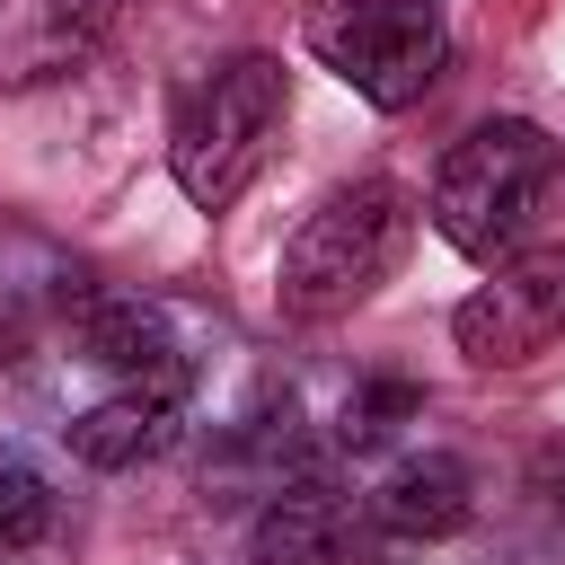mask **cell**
I'll use <instances>...</instances> for the list:
<instances>
[{
  "instance_id": "6",
  "label": "cell",
  "mask_w": 565,
  "mask_h": 565,
  "mask_svg": "<svg viewBox=\"0 0 565 565\" xmlns=\"http://www.w3.org/2000/svg\"><path fill=\"white\" fill-rule=\"evenodd\" d=\"M247 565H388V530L353 494L291 486L247 521Z\"/></svg>"
},
{
  "instance_id": "9",
  "label": "cell",
  "mask_w": 565,
  "mask_h": 565,
  "mask_svg": "<svg viewBox=\"0 0 565 565\" xmlns=\"http://www.w3.org/2000/svg\"><path fill=\"white\" fill-rule=\"evenodd\" d=\"M79 344H88V362H106V371H124V380H150V371L177 362V353H168V327H159L141 300H115V291H88V300H79Z\"/></svg>"
},
{
  "instance_id": "12",
  "label": "cell",
  "mask_w": 565,
  "mask_h": 565,
  "mask_svg": "<svg viewBox=\"0 0 565 565\" xmlns=\"http://www.w3.org/2000/svg\"><path fill=\"white\" fill-rule=\"evenodd\" d=\"M35 18H44L53 35H71V44H88V35H106V26L124 18V0H35Z\"/></svg>"
},
{
  "instance_id": "7",
  "label": "cell",
  "mask_w": 565,
  "mask_h": 565,
  "mask_svg": "<svg viewBox=\"0 0 565 565\" xmlns=\"http://www.w3.org/2000/svg\"><path fill=\"white\" fill-rule=\"evenodd\" d=\"M177 415H185V371L168 362V371H150V380H124L115 397H97L88 415H71V459H88V468H132V459H150V450H168L177 441Z\"/></svg>"
},
{
  "instance_id": "11",
  "label": "cell",
  "mask_w": 565,
  "mask_h": 565,
  "mask_svg": "<svg viewBox=\"0 0 565 565\" xmlns=\"http://www.w3.org/2000/svg\"><path fill=\"white\" fill-rule=\"evenodd\" d=\"M415 415V388L406 380H380V388H362L353 406H344V424H335V441H353V450H371V441H388L397 424Z\"/></svg>"
},
{
  "instance_id": "1",
  "label": "cell",
  "mask_w": 565,
  "mask_h": 565,
  "mask_svg": "<svg viewBox=\"0 0 565 565\" xmlns=\"http://www.w3.org/2000/svg\"><path fill=\"white\" fill-rule=\"evenodd\" d=\"M415 238V194L397 177H353L335 185L291 238H282V265H274V300L291 318H344L353 300H371L397 256Z\"/></svg>"
},
{
  "instance_id": "4",
  "label": "cell",
  "mask_w": 565,
  "mask_h": 565,
  "mask_svg": "<svg viewBox=\"0 0 565 565\" xmlns=\"http://www.w3.org/2000/svg\"><path fill=\"white\" fill-rule=\"evenodd\" d=\"M309 53L371 106H415L441 79V0H318L309 9Z\"/></svg>"
},
{
  "instance_id": "2",
  "label": "cell",
  "mask_w": 565,
  "mask_h": 565,
  "mask_svg": "<svg viewBox=\"0 0 565 565\" xmlns=\"http://www.w3.org/2000/svg\"><path fill=\"white\" fill-rule=\"evenodd\" d=\"M282 106H291V88H282L274 53H230V62L194 71L177 88V115H168V177L185 185V203L221 212L265 168L274 132H282Z\"/></svg>"
},
{
  "instance_id": "3",
  "label": "cell",
  "mask_w": 565,
  "mask_h": 565,
  "mask_svg": "<svg viewBox=\"0 0 565 565\" xmlns=\"http://www.w3.org/2000/svg\"><path fill=\"white\" fill-rule=\"evenodd\" d=\"M547 177H556V141H547L530 115H486V124H468V132L441 150V168H433V230H441L459 256L494 265V256L521 247Z\"/></svg>"
},
{
  "instance_id": "10",
  "label": "cell",
  "mask_w": 565,
  "mask_h": 565,
  "mask_svg": "<svg viewBox=\"0 0 565 565\" xmlns=\"http://www.w3.org/2000/svg\"><path fill=\"white\" fill-rule=\"evenodd\" d=\"M44 530H53V494H44V477L18 468V459H0V547H35Z\"/></svg>"
},
{
  "instance_id": "5",
  "label": "cell",
  "mask_w": 565,
  "mask_h": 565,
  "mask_svg": "<svg viewBox=\"0 0 565 565\" xmlns=\"http://www.w3.org/2000/svg\"><path fill=\"white\" fill-rule=\"evenodd\" d=\"M450 335L477 371H521L565 335V238L494 256V274L450 309Z\"/></svg>"
},
{
  "instance_id": "8",
  "label": "cell",
  "mask_w": 565,
  "mask_h": 565,
  "mask_svg": "<svg viewBox=\"0 0 565 565\" xmlns=\"http://www.w3.org/2000/svg\"><path fill=\"white\" fill-rule=\"evenodd\" d=\"M468 512H477V477H468L450 450L397 459V468L380 477V494H371V521H380L388 539H450V530H468Z\"/></svg>"
}]
</instances>
